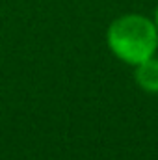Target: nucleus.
Instances as JSON below:
<instances>
[{
  "mask_svg": "<svg viewBox=\"0 0 158 160\" xmlns=\"http://www.w3.org/2000/svg\"><path fill=\"white\" fill-rule=\"evenodd\" d=\"M136 82L147 93H158V58L151 56L136 65Z\"/></svg>",
  "mask_w": 158,
  "mask_h": 160,
  "instance_id": "2",
  "label": "nucleus"
},
{
  "mask_svg": "<svg viewBox=\"0 0 158 160\" xmlns=\"http://www.w3.org/2000/svg\"><path fill=\"white\" fill-rule=\"evenodd\" d=\"M108 47L121 62L138 65L155 56L158 48V28L145 15L128 13L116 19L108 28Z\"/></svg>",
  "mask_w": 158,
  "mask_h": 160,
  "instance_id": "1",
  "label": "nucleus"
},
{
  "mask_svg": "<svg viewBox=\"0 0 158 160\" xmlns=\"http://www.w3.org/2000/svg\"><path fill=\"white\" fill-rule=\"evenodd\" d=\"M155 24H156V28H158V6H156V13H155Z\"/></svg>",
  "mask_w": 158,
  "mask_h": 160,
  "instance_id": "3",
  "label": "nucleus"
}]
</instances>
